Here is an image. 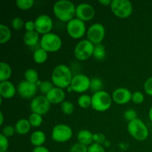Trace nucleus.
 Segmentation results:
<instances>
[{
	"label": "nucleus",
	"instance_id": "nucleus-1",
	"mask_svg": "<svg viewBox=\"0 0 152 152\" xmlns=\"http://www.w3.org/2000/svg\"><path fill=\"white\" fill-rule=\"evenodd\" d=\"M71 70L65 65H59L53 69L51 74L52 83L60 88H65L71 86L72 81Z\"/></svg>",
	"mask_w": 152,
	"mask_h": 152
},
{
	"label": "nucleus",
	"instance_id": "nucleus-2",
	"mask_svg": "<svg viewBox=\"0 0 152 152\" xmlns=\"http://www.w3.org/2000/svg\"><path fill=\"white\" fill-rule=\"evenodd\" d=\"M55 16L62 22H69L76 16V7L74 3L68 0L56 1L53 7Z\"/></svg>",
	"mask_w": 152,
	"mask_h": 152
},
{
	"label": "nucleus",
	"instance_id": "nucleus-3",
	"mask_svg": "<svg viewBox=\"0 0 152 152\" xmlns=\"http://www.w3.org/2000/svg\"><path fill=\"white\" fill-rule=\"evenodd\" d=\"M112 103V98L105 91L96 92L91 96V107L95 111L103 112L109 109Z\"/></svg>",
	"mask_w": 152,
	"mask_h": 152
},
{
	"label": "nucleus",
	"instance_id": "nucleus-4",
	"mask_svg": "<svg viewBox=\"0 0 152 152\" xmlns=\"http://www.w3.org/2000/svg\"><path fill=\"white\" fill-rule=\"evenodd\" d=\"M127 129L131 136L138 141L145 140L148 137V129L145 123L140 119L129 122Z\"/></svg>",
	"mask_w": 152,
	"mask_h": 152
},
{
	"label": "nucleus",
	"instance_id": "nucleus-5",
	"mask_svg": "<svg viewBox=\"0 0 152 152\" xmlns=\"http://www.w3.org/2000/svg\"><path fill=\"white\" fill-rule=\"evenodd\" d=\"M110 7L114 15L122 19L130 16L133 11V6L129 0H113Z\"/></svg>",
	"mask_w": 152,
	"mask_h": 152
},
{
	"label": "nucleus",
	"instance_id": "nucleus-6",
	"mask_svg": "<svg viewBox=\"0 0 152 152\" xmlns=\"http://www.w3.org/2000/svg\"><path fill=\"white\" fill-rule=\"evenodd\" d=\"M40 45L47 52H56L61 48L62 39L57 34L48 33L42 37Z\"/></svg>",
	"mask_w": 152,
	"mask_h": 152
},
{
	"label": "nucleus",
	"instance_id": "nucleus-7",
	"mask_svg": "<svg viewBox=\"0 0 152 152\" xmlns=\"http://www.w3.org/2000/svg\"><path fill=\"white\" fill-rule=\"evenodd\" d=\"M94 45L89 40H82L74 48V56L77 59L84 61L93 56Z\"/></svg>",
	"mask_w": 152,
	"mask_h": 152
},
{
	"label": "nucleus",
	"instance_id": "nucleus-8",
	"mask_svg": "<svg viewBox=\"0 0 152 152\" xmlns=\"http://www.w3.org/2000/svg\"><path fill=\"white\" fill-rule=\"evenodd\" d=\"M72 129L70 126L65 124H59L53 127L51 137L55 142H65L72 137Z\"/></svg>",
	"mask_w": 152,
	"mask_h": 152
},
{
	"label": "nucleus",
	"instance_id": "nucleus-9",
	"mask_svg": "<svg viewBox=\"0 0 152 152\" xmlns=\"http://www.w3.org/2000/svg\"><path fill=\"white\" fill-rule=\"evenodd\" d=\"M67 32L74 39H80L86 34V28L84 22L77 18H74L67 23Z\"/></svg>",
	"mask_w": 152,
	"mask_h": 152
},
{
	"label": "nucleus",
	"instance_id": "nucleus-10",
	"mask_svg": "<svg viewBox=\"0 0 152 152\" xmlns=\"http://www.w3.org/2000/svg\"><path fill=\"white\" fill-rule=\"evenodd\" d=\"M105 35V29L100 23L93 24L89 27L87 31V37L94 45L101 44Z\"/></svg>",
	"mask_w": 152,
	"mask_h": 152
},
{
	"label": "nucleus",
	"instance_id": "nucleus-11",
	"mask_svg": "<svg viewBox=\"0 0 152 152\" xmlns=\"http://www.w3.org/2000/svg\"><path fill=\"white\" fill-rule=\"evenodd\" d=\"M50 107V103L48 100L47 97L43 95L36 96L31 102V109L32 112L42 116L48 113Z\"/></svg>",
	"mask_w": 152,
	"mask_h": 152
},
{
	"label": "nucleus",
	"instance_id": "nucleus-12",
	"mask_svg": "<svg viewBox=\"0 0 152 152\" xmlns=\"http://www.w3.org/2000/svg\"><path fill=\"white\" fill-rule=\"evenodd\" d=\"M91 80L84 74H77L73 77L71 83L72 91L77 93H83L90 88Z\"/></svg>",
	"mask_w": 152,
	"mask_h": 152
},
{
	"label": "nucleus",
	"instance_id": "nucleus-13",
	"mask_svg": "<svg viewBox=\"0 0 152 152\" xmlns=\"http://www.w3.org/2000/svg\"><path fill=\"white\" fill-rule=\"evenodd\" d=\"M53 28V20L49 16L40 15L35 20V31L43 35L50 33Z\"/></svg>",
	"mask_w": 152,
	"mask_h": 152
},
{
	"label": "nucleus",
	"instance_id": "nucleus-14",
	"mask_svg": "<svg viewBox=\"0 0 152 152\" xmlns=\"http://www.w3.org/2000/svg\"><path fill=\"white\" fill-rule=\"evenodd\" d=\"M94 15V8L88 3H81L76 7V16L83 22L91 20Z\"/></svg>",
	"mask_w": 152,
	"mask_h": 152
},
{
	"label": "nucleus",
	"instance_id": "nucleus-15",
	"mask_svg": "<svg viewBox=\"0 0 152 152\" xmlns=\"http://www.w3.org/2000/svg\"><path fill=\"white\" fill-rule=\"evenodd\" d=\"M38 86L37 84L31 83L27 81H22L18 85V93L22 97L29 99L35 96L37 92Z\"/></svg>",
	"mask_w": 152,
	"mask_h": 152
},
{
	"label": "nucleus",
	"instance_id": "nucleus-16",
	"mask_svg": "<svg viewBox=\"0 0 152 152\" xmlns=\"http://www.w3.org/2000/svg\"><path fill=\"white\" fill-rule=\"evenodd\" d=\"M132 94L126 88H119L116 89L112 94V99L116 103L123 105L126 104L132 99Z\"/></svg>",
	"mask_w": 152,
	"mask_h": 152
},
{
	"label": "nucleus",
	"instance_id": "nucleus-17",
	"mask_svg": "<svg viewBox=\"0 0 152 152\" xmlns=\"http://www.w3.org/2000/svg\"><path fill=\"white\" fill-rule=\"evenodd\" d=\"M48 100L50 104H58L64 102L65 97V91L60 88H53L46 94Z\"/></svg>",
	"mask_w": 152,
	"mask_h": 152
},
{
	"label": "nucleus",
	"instance_id": "nucleus-18",
	"mask_svg": "<svg viewBox=\"0 0 152 152\" xmlns=\"http://www.w3.org/2000/svg\"><path fill=\"white\" fill-rule=\"evenodd\" d=\"M16 94V88L10 81H3L0 83V95L1 98L10 99L14 96Z\"/></svg>",
	"mask_w": 152,
	"mask_h": 152
},
{
	"label": "nucleus",
	"instance_id": "nucleus-19",
	"mask_svg": "<svg viewBox=\"0 0 152 152\" xmlns=\"http://www.w3.org/2000/svg\"><path fill=\"white\" fill-rule=\"evenodd\" d=\"M77 140L80 143L83 144L85 145H88L93 144V141L94 140V135L89 132L88 130H81L79 132L78 134H77Z\"/></svg>",
	"mask_w": 152,
	"mask_h": 152
},
{
	"label": "nucleus",
	"instance_id": "nucleus-20",
	"mask_svg": "<svg viewBox=\"0 0 152 152\" xmlns=\"http://www.w3.org/2000/svg\"><path fill=\"white\" fill-rule=\"evenodd\" d=\"M31 125L29 120L26 119H21L16 122L15 125V131L17 134L21 135L26 134L31 129Z\"/></svg>",
	"mask_w": 152,
	"mask_h": 152
},
{
	"label": "nucleus",
	"instance_id": "nucleus-21",
	"mask_svg": "<svg viewBox=\"0 0 152 152\" xmlns=\"http://www.w3.org/2000/svg\"><path fill=\"white\" fill-rule=\"evenodd\" d=\"M39 39V33L36 31H26L23 37L24 42L26 45L29 47H32L37 44Z\"/></svg>",
	"mask_w": 152,
	"mask_h": 152
},
{
	"label": "nucleus",
	"instance_id": "nucleus-22",
	"mask_svg": "<svg viewBox=\"0 0 152 152\" xmlns=\"http://www.w3.org/2000/svg\"><path fill=\"white\" fill-rule=\"evenodd\" d=\"M46 140L45 134L42 131H36L31 134V142L35 147L42 146Z\"/></svg>",
	"mask_w": 152,
	"mask_h": 152
},
{
	"label": "nucleus",
	"instance_id": "nucleus-23",
	"mask_svg": "<svg viewBox=\"0 0 152 152\" xmlns=\"http://www.w3.org/2000/svg\"><path fill=\"white\" fill-rule=\"evenodd\" d=\"M12 70L10 65L6 62H0V81H7L10 77Z\"/></svg>",
	"mask_w": 152,
	"mask_h": 152
},
{
	"label": "nucleus",
	"instance_id": "nucleus-24",
	"mask_svg": "<svg viewBox=\"0 0 152 152\" xmlns=\"http://www.w3.org/2000/svg\"><path fill=\"white\" fill-rule=\"evenodd\" d=\"M11 38V31L10 28L3 24H0V43L7 42Z\"/></svg>",
	"mask_w": 152,
	"mask_h": 152
},
{
	"label": "nucleus",
	"instance_id": "nucleus-25",
	"mask_svg": "<svg viewBox=\"0 0 152 152\" xmlns=\"http://www.w3.org/2000/svg\"><path fill=\"white\" fill-rule=\"evenodd\" d=\"M48 52L45 50L39 48L36 50L34 53V62L38 64L44 63L48 59Z\"/></svg>",
	"mask_w": 152,
	"mask_h": 152
},
{
	"label": "nucleus",
	"instance_id": "nucleus-26",
	"mask_svg": "<svg viewBox=\"0 0 152 152\" xmlns=\"http://www.w3.org/2000/svg\"><path fill=\"white\" fill-rule=\"evenodd\" d=\"M93 56L96 60H102L106 56L105 46L102 44L95 45Z\"/></svg>",
	"mask_w": 152,
	"mask_h": 152
},
{
	"label": "nucleus",
	"instance_id": "nucleus-27",
	"mask_svg": "<svg viewBox=\"0 0 152 152\" xmlns=\"http://www.w3.org/2000/svg\"><path fill=\"white\" fill-rule=\"evenodd\" d=\"M24 76H25V81L29 82L31 83H34V84H37V83L38 82L39 75L36 70L32 69V68L28 69L25 72Z\"/></svg>",
	"mask_w": 152,
	"mask_h": 152
},
{
	"label": "nucleus",
	"instance_id": "nucleus-28",
	"mask_svg": "<svg viewBox=\"0 0 152 152\" xmlns=\"http://www.w3.org/2000/svg\"><path fill=\"white\" fill-rule=\"evenodd\" d=\"M102 87H103V83L100 79L93 78L92 80H91L90 89L92 91H94V93L100 91H102Z\"/></svg>",
	"mask_w": 152,
	"mask_h": 152
},
{
	"label": "nucleus",
	"instance_id": "nucleus-29",
	"mask_svg": "<svg viewBox=\"0 0 152 152\" xmlns=\"http://www.w3.org/2000/svg\"><path fill=\"white\" fill-rule=\"evenodd\" d=\"M28 120H29L31 126H34V127H39L42 123V115L38 114H35V113H32L29 116Z\"/></svg>",
	"mask_w": 152,
	"mask_h": 152
},
{
	"label": "nucleus",
	"instance_id": "nucleus-30",
	"mask_svg": "<svg viewBox=\"0 0 152 152\" xmlns=\"http://www.w3.org/2000/svg\"><path fill=\"white\" fill-rule=\"evenodd\" d=\"M78 104L81 108H88L91 105V97L88 94L81 95L78 98Z\"/></svg>",
	"mask_w": 152,
	"mask_h": 152
},
{
	"label": "nucleus",
	"instance_id": "nucleus-31",
	"mask_svg": "<svg viewBox=\"0 0 152 152\" xmlns=\"http://www.w3.org/2000/svg\"><path fill=\"white\" fill-rule=\"evenodd\" d=\"M34 4V0H16V4L22 10H28L31 8Z\"/></svg>",
	"mask_w": 152,
	"mask_h": 152
},
{
	"label": "nucleus",
	"instance_id": "nucleus-32",
	"mask_svg": "<svg viewBox=\"0 0 152 152\" xmlns=\"http://www.w3.org/2000/svg\"><path fill=\"white\" fill-rule=\"evenodd\" d=\"M61 108H62V111L64 114L69 115L74 112V106L73 103H71L69 101H64L61 105Z\"/></svg>",
	"mask_w": 152,
	"mask_h": 152
},
{
	"label": "nucleus",
	"instance_id": "nucleus-33",
	"mask_svg": "<svg viewBox=\"0 0 152 152\" xmlns=\"http://www.w3.org/2000/svg\"><path fill=\"white\" fill-rule=\"evenodd\" d=\"M39 88L42 93L47 94L51 89L53 88V84L49 81H43L40 83Z\"/></svg>",
	"mask_w": 152,
	"mask_h": 152
},
{
	"label": "nucleus",
	"instance_id": "nucleus-34",
	"mask_svg": "<svg viewBox=\"0 0 152 152\" xmlns=\"http://www.w3.org/2000/svg\"><path fill=\"white\" fill-rule=\"evenodd\" d=\"M11 24L14 30H16V31H20L25 25L23 19L20 17H15L14 19L12 20Z\"/></svg>",
	"mask_w": 152,
	"mask_h": 152
},
{
	"label": "nucleus",
	"instance_id": "nucleus-35",
	"mask_svg": "<svg viewBox=\"0 0 152 152\" xmlns=\"http://www.w3.org/2000/svg\"><path fill=\"white\" fill-rule=\"evenodd\" d=\"M124 118L127 121L131 122L137 119V111L134 109H128L124 113Z\"/></svg>",
	"mask_w": 152,
	"mask_h": 152
},
{
	"label": "nucleus",
	"instance_id": "nucleus-36",
	"mask_svg": "<svg viewBox=\"0 0 152 152\" xmlns=\"http://www.w3.org/2000/svg\"><path fill=\"white\" fill-rule=\"evenodd\" d=\"M88 147L83 144L77 142L74 144L70 148V152H88Z\"/></svg>",
	"mask_w": 152,
	"mask_h": 152
},
{
	"label": "nucleus",
	"instance_id": "nucleus-37",
	"mask_svg": "<svg viewBox=\"0 0 152 152\" xmlns=\"http://www.w3.org/2000/svg\"><path fill=\"white\" fill-rule=\"evenodd\" d=\"M9 142L7 137H4L2 134H0V152L7 151Z\"/></svg>",
	"mask_w": 152,
	"mask_h": 152
},
{
	"label": "nucleus",
	"instance_id": "nucleus-38",
	"mask_svg": "<svg viewBox=\"0 0 152 152\" xmlns=\"http://www.w3.org/2000/svg\"><path fill=\"white\" fill-rule=\"evenodd\" d=\"M132 100L135 104H140L144 101V95L140 91H135L132 94Z\"/></svg>",
	"mask_w": 152,
	"mask_h": 152
},
{
	"label": "nucleus",
	"instance_id": "nucleus-39",
	"mask_svg": "<svg viewBox=\"0 0 152 152\" xmlns=\"http://www.w3.org/2000/svg\"><path fill=\"white\" fill-rule=\"evenodd\" d=\"M15 128H13L11 126H6L3 128L2 129V134L4 135L6 137H10L13 136L14 134Z\"/></svg>",
	"mask_w": 152,
	"mask_h": 152
},
{
	"label": "nucleus",
	"instance_id": "nucleus-40",
	"mask_svg": "<svg viewBox=\"0 0 152 152\" xmlns=\"http://www.w3.org/2000/svg\"><path fill=\"white\" fill-rule=\"evenodd\" d=\"M88 152H105V149L99 143H95L91 144L90 146L88 148Z\"/></svg>",
	"mask_w": 152,
	"mask_h": 152
},
{
	"label": "nucleus",
	"instance_id": "nucleus-41",
	"mask_svg": "<svg viewBox=\"0 0 152 152\" xmlns=\"http://www.w3.org/2000/svg\"><path fill=\"white\" fill-rule=\"evenodd\" d=\"M144 89L147 94L152 96V77L148 78L144 84Z\"/></svg>",
	"mask_w": 152,
	"mask_h": 152
},
{
	"label": "nucleus",
	"instance_id": "nucleus-42",
	"mask_svg": "<svg viewBox=\"0 0 152 152\" xmlns=\"http://www.w3.org/2000/svg\"><path fill=\"white\" fill-rule=\"evenodd\" d=\"M25 29L27 30V31H35V22H33V21H28L27 22H25Z\"/></svg>",
	"mask_w": 152,
	"mask_h": 152
},
{
	"label": "nucleus",
	"instance_id": "nucleus-43",
	"mask_svg": "<svg viewBox=\"0 0 152 152\" xmlns=\"http://www.w3.org/2000/svg\"><path fill=\"white\" fill-rule=\"evenodd\" d=\"M32 152H50L47 148L44 146H39V147H36Z\"/></svg>",
	"mask_w": 152,
	"mask_h": 152
},
{
	"label": "nucleus",
	"instance_id": "nucleus-44",
	"mask_svg": "<svg viewBox=\"0 0 152 152\" xmlns=\"http://www.w3.org/2000/svg\"><path fill=\"white\" fill-rule=\"evenodd\" d=\"M99 3L104 6H108V5H111V0H99Z\"/></svg>",
	"mask_w": 152,
	"mask_h": 152
},
{
	"label": "nucleus",
	"instance_id": "nucleus-45",
	"mask_svg": "<svg viewBox=\"0 0 152 152\" xmlns=\"http://www.w3.org/2000/svg\"><path fill=\"white\" fill-rule=\"evenodd\" d=\"M148 117H149L150 120L152 122V107L151 108V109H150L149 113H148Z\"/></svg>",
	"mask_w": 152,
	"mask_h": 152
},
{
	"label": "nucleus",
	"instance_id": "nucleus-46",
	"mask_svg": "<svg viewBox=\"0 0 152 152\" xmlns=\"http://www.w3.org/2000/svg\"><path fill=\"white\" fill-rule=\"evenodd\" d=\"M0 116H1V122H0V124H3V121H4V117H3V114L2 113H0Z\"/></svg>",
	"mask_w": 152,
	"mask_h": 152
},
{
	"label": "nucleus",
	"instance_id": "nucleus-47",
	"mask_svg": "<svg viewBox=\"0 0 152 152\" xmlns=\"http://www.w3.org/2000/svg\"><path fill=\"white\" fill-rule=\"evenodd\" d=\"M5 152H9V151H5Z\"/></svg>",
	"mask_w": 152,
	"mask_h": 152
}]
</instances>
